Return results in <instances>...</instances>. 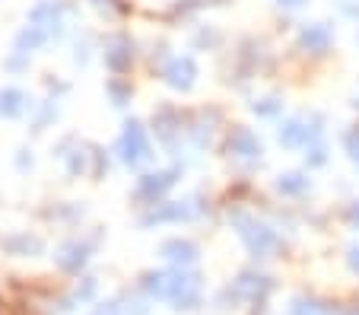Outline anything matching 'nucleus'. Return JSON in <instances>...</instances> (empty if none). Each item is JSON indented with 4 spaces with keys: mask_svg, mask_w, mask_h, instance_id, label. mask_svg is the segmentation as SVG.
<instances>
[{
    "mask_svg": "<svg viewBox=\"0 0 359 315\" xmlns=\"http://www.w3.org/2000/svg\"><path fill=\"white\" fill-rule=\"evenodd\" d=\"M147 290L156 300L175 302V309H194L201 300V281L197 274H184V271H159V274L147 277Z\"/></svg>",
    "mask_w": 359,
    "mask_h": 315,
    "instance_id": "1",
    "label": "nucleus"
},
{
    "mask_svg": "<svg viewBox=\"0 0 359 315\" xmlns=\"http://www.w3.org/2000/svg\"><path fill=\"white\" fill-rule=\"evenodd\" d=\"M350 264H353V271L359 274V248H353V252H350Z\"/></svg>",
    "mask_w": 359,
    "mask_h": 315,
    "instance_id": "7",
    "label": "nucleus"
},
{
    "mask_svg": "<svg viewBox=\"0 0 359 315\" xmlns=\"http://www.w3.org/2000/svg\"><path fill=\"white\" fill-rule=\"evenodd\" d=\"M296 315H321L318 306H312V302H296V309H292Z\"/></svg>",
    "mask_w": 359,
    "mask_h": 315,
    "instance_id": "6",
    "label": "nucleus"
},
{
    "mask_svg": "<svg viewBox=\"0 0 359 315\" xmlns=\"http://www.w3.org/2000/svg\"><path fill=\"white\" fill-rule=\"evenodd\" d=\"M236 223L242 229V239L248 242V248L255 255H261V258H267V255H273L277 252V236L271 233V229L264 227V223H255V220H245V217H236Z\"/></svg>",
    "mask_w": 359,
    "mask_h": 315,
    "instance_id": "2",
    "label": "nucleus"
},
{
    "mask_svg": "<svg viewBox=\"0 0 359 315\" xmlns=\"http://www.w3.org/2000/svg\"><path fill=\"white\" fill-rule=\"evenodd\" d=\"M163 255H165V258H169V261H178V264H191V261H194L197 258V248L194 246H191V242H165V246H163Z\"/></svg>",
    "mask_w": 359,
    "mask_h": 315,
    "instance_id": "3",
    "label": "nucleus"
},
{
    "mask_svg": "<svg viewBox=\"0 0 359 315\" xmlns=\"http://www.w3.org/2000/svg\"><path fill=\"white\" fill-rule=\"evenodd\" d=\"M4 248H10L13 255H26V252H39V239H29V236H20V239H4Z\"/></svg>",
    "mask_w": 359,
    "mask_h": 315,
    "instance_id": "4",
    "label": "nucleus"
},
{
    "mask_svg": "<svg viewBox=\"0 0 359 315\" xmlns=\"http://www.w3.org/2000/svg\"><path fill=\"white\" fill-rule=\"evenodd\" d=\"M20 93H16V89H7V93H0V112H4V115H16V112L22 109L20 105Z\"/></svg>",
    "mask_w": 359,
    "mask_h": 315,
    "instance_id": "5",
    "label": "nucleus"
}]
</instances>
